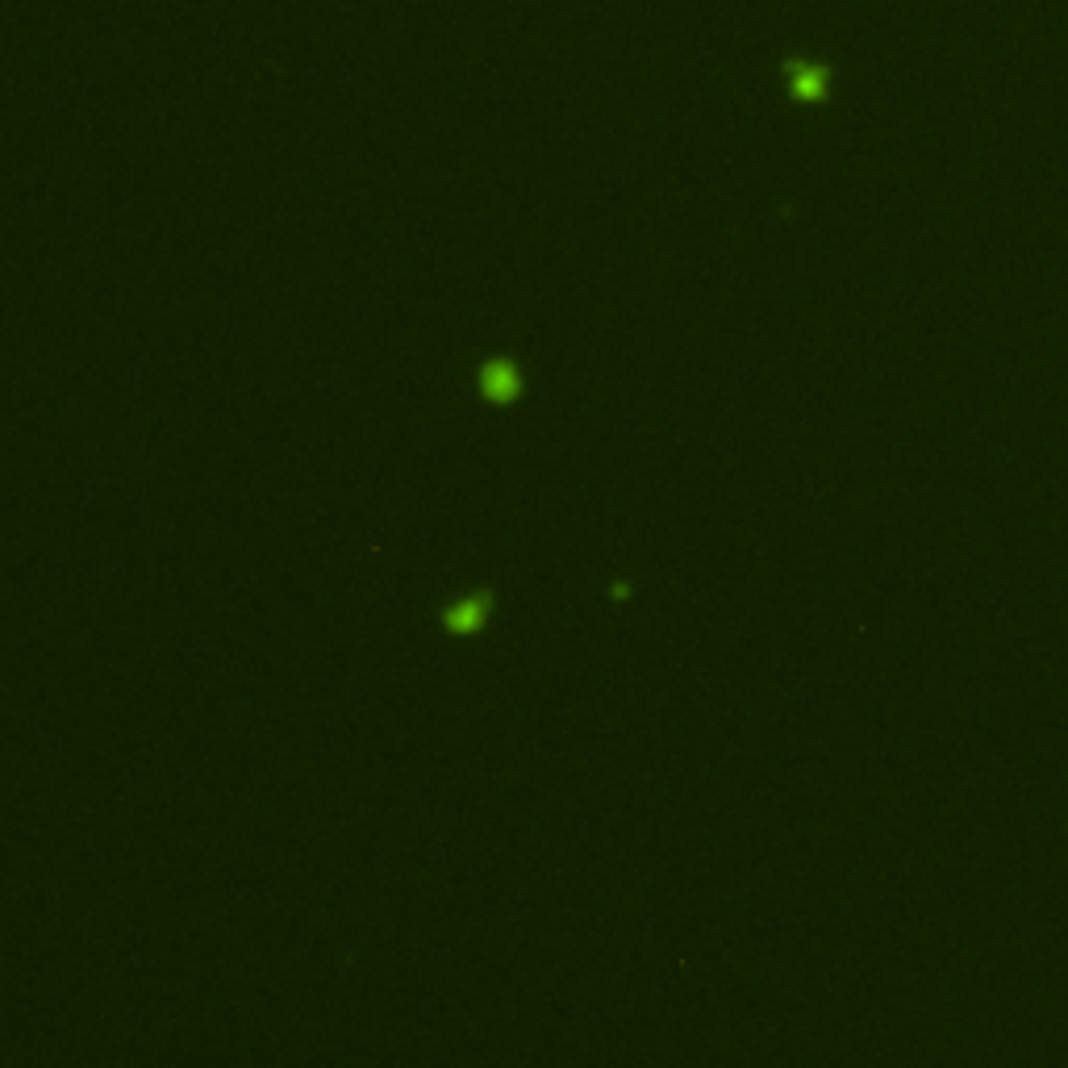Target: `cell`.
Here are the masks:
<instances>
[{
    "mask_svg": "<svg viewBox=\"0 0 1068 1068\" xmlns=\"http://www.w3.org/2000/svg\"><path fill=\"white\" fill-rule=\"evenodd\" d=\"M476 384H480V397L493 405H514L518 397H523V372H518L514 359H505V356L489 359V363L480 368Z\"/></svg>",
    "mask_w": 1068,
    "mask_h": 1068,
    "instance_id": "obj_1",
    "label": "cell"
},
{
    "mask_svg": "<svg viewBox=\"0 0 1068 1068\" xmlns=\"http://www.w3.org/2000/svg\"><path fill=\"white\" fill-rule=\"evenodd\" d=\"M784 75H789V96H793V100L818 105V100H827V93H831V68H827V63L789 59V63H784Z\"/></svg>",
    "mask_w": 1068,
    "mask_h": 1068,
    "instance_id": "obj_2",
    "label": "cell"
},
{
    "mask_svg": "<svg viewBox=\"0 0 1068 1068\" xmlns=\"http://www.w3.org/2000/svg\"><path fill=\"white\" fill-rule=\"evenodd\" d=\"M489 610H493V597L489 593L464 597L459 605H452V610L443 614V626L455 631V635H472V631H480V622L489 617Z\"/></svg>",
    "mask_w": 1068,
    "mask_h": 1068,
    "instance_id": "obj_3",
    "label": "cell"
}]
</instances>
